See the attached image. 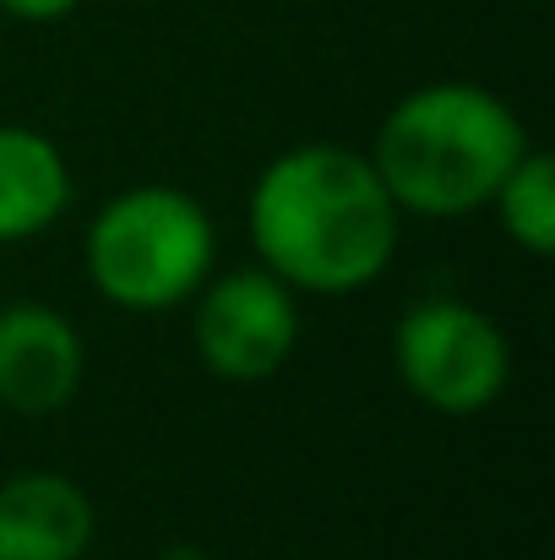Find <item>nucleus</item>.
<instances>
[{"instance_id": "5", "label": "nucleus", "mask_w": 555, "mask_h": 560, "mask_svg": "<svg viewBox=\"0 0 555 560\" xmlns=\"http://www.w3.org/2000/svg\"><path fill=\"white\" fill-rule=\"evenodd\" d=\"M196 354L201 365L223 381H267L284 371V360L300 343V305L284 278L267 267L256 272H229L207 283L196 300Z\"/></svg>"}, {"instance_id": "8", "label": "nucleus", "mask_w": 555, "mask_h": 560, "mask_svg": "<svg viewBox=\"0 0 555 560\" xmlns=\"http://www.w3.org/2000/svg\"><path fill=\"white\" fill-rule=\"evenodd\" d=\"M71 201L60 148L33 126H0V245L44 234Z\"/></svg>"}, {"instance_id": "9", "label": "nucleus", "mask_w": 555, "mask_h": 560, "mask_svg": "<svg viewBox=\"0 0 555 560\" xmlns=\"http://www.w3.org/2000/svg\"><path fill=\"white\" fill-rule=\"evenodd\" d=\"M490 207H496L501 229H507L529 256H551L555 250V159L551 153L529 148V153L512 164V175L496 186Z\"/></svg>"}, {"instance_id": "7", "label": "nucleus", "mask_w": 555, "mask_h": 560, "mask_svg": "<svg viewBox=\"0 0 555 560\" xmlns=\"http://www.w3.org/2000/svg\"><path fill=\"white\" fill-rule=\"evenodd\" d=\"M99 517L77 479L16 474L0 485V560H82Z\"/></svg>"}, {"instance_id": "10", "label": "nucleus", "mask_w": 555, "mask_h": 560, "mask_svg": "<svg viewBox=\"0 0 555 560\" xmlns=\"http://www.w3.org/2000/svg\"><path fill=\"white\" fill-rule=\"evenodd\" d=\"M82 0H0V11L5 16H16V22H60V16H71Z\"/></svg>"}, {"instance_id": "1", "label": "nucleus", "mask_w": 555, "mask_h": 560, "mask_svg": "<svg viewBox=\"0 0 555 560\" xmlns=\"http://www.w3.org/2000/svg\"><path fill=\"white\" fill-rule=\"evenodd\" d=\"M245 223L262 267L305 294H355L397 250V201L366 153L338 142L278 153L251 186Z\"/></svg>"}, {"instance_id": "3", "label": "nucleus", "mask_w": 555, "mask_h": 560, "mask_svg": "<svg viewBox=\"0 0 555 560\" xmlns=\"http://www.w3.org/2000/svg\"><path fill=\"white\" fill-rule=\"evenodd\" d=\"M212 256V218L181 186L120 190L88 223V278L120 311L185 305L207 283Z\"/></svg>"}, {"instance_id": "2", "label": "nucleus", "mask_w": 555, "mask_h": 560, "mask_svg": "<svg viewBox=\"0 0 555 560\" xmlns=\"http://www.w3.org/2000/svg\"><path fill=\"white\" fill-rule=\"evenodd\" d=\"M529 153V131L507 98L479 82H425L392 104L375 131V175L397 212L469 218Z\"/></svg>"}, {"instance_id": "6", "label": "nucleus", "mask_w": 555, "mask_h": 560, "mask_svg": "<svg viewBox=\"0 0 555 560\" xmlns=\"http://www.w3.org/2000/svg\"><path fill=\"white\" fill-rule=\"evenodd\" d=\"M82 386V338L49 305L0 311V402L22 419L60 413Z\"/></svg>"}, {"instance_id": "11", "label": "nucleus", "mask_w": 555, "mask_h": 560, "mask_svg": "<svg viewBox=\"0 0 555 560\" xmlns=\"http://www.w3.org/2000/svg\"><path fill=\"white\" fill-rule=\"evenodd\" d=\"M153 560H207V556H201L196 545H170L164 556H153Z\"/></svg>"}, {"instance_id": "4", "label": "nucleus", "mask_w": 555, "mask_h": 560, "mask_svg": "<svg viewBox=\"0 0 555 560\" xmlns=\"http://www.w3.org/2000/svg\"><path fill=\"white\" fill-rule=\"evenodd\" d=\"M392 365L425 408L469 419L501 397L512 349L485 311L463 300H419L392 327Z\"/></svg>"}]
</instances>
